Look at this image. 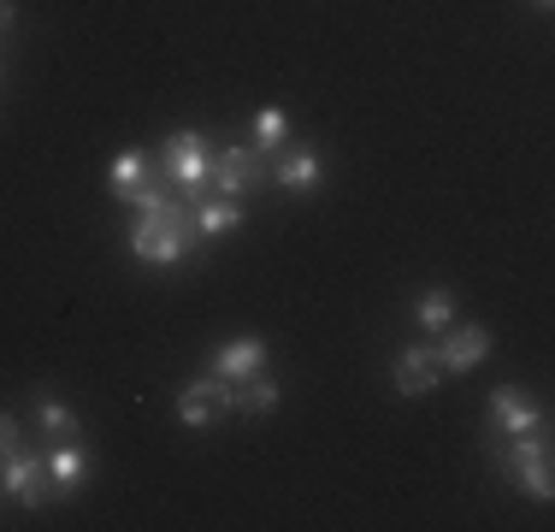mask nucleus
I'll list each match as a JSON object with an SVG mask.
<instances>
[{"mask_svg":"<svg viewBox=\"0 0 555 532\" xmlns=\"http://www.w3.org/2000/svg\"><path fill=\"white\" fill-rule=\"evenodd\" d=\"M491 426H496L502 438L538 432V426H544V408H538L532 396H520L514 384H496V391H491Z\"/></svg>","mask_w":555,"mask_h":532,"instance_id":"1a4fd4ad","label":"nucleus"},{"mask_svg":"<svg viewBox=\"0 0 555 532\" xmlns=\"http://www.w3.org/2000/svg\"><path fill=\"white\" fill-rule=\"evenodd\" d=\"M438 355H431V343H408L402 355H396V391L402 396H426L438 391Z\"/></svg>","mask_w":555,"mask_h":532,"instance_id":"9d476101","label":"nucleus"},{"mask_svg":"<svg viewBox=\"0 0 555 532\" xmlns=\"http://www.w3.org/2000/svg\"><path fill=\"white\" fill-rule=\"evenodd\" d=\"M7 449H18V420L0 415V456H7Z\"/></svg>","mask_w":555,"mask_h":532,"instance_id":"6ab92c4d","label":"nucleus"},{"mask_svg":"<svg viewBox=\"0 0 555 532\" xmlns=\"http://www.w3.org/2000/svg\"><path fill=\"white\" fill-rule=\"evenodd\" d=\"M267 408H278V384L267 379V372H255V379L236 384V415H267Z\"/></svg>","mask_w":555,"mask_h":532,"instance_id":"f3484780","label":"nucleus"},{"mask_svg":"<svg viewBox=\"0 0 555 532\" xmlns=\"http://www.w3.org/2000/svg\"><path fill=\"white\" fill-rule=\"evenodd\" d=\"M538 7H550V0H538Z\"/></svg>","mask_w":555,"mask_h":532,"instance_id":"412c9836","label":"nucleus"},{"mask_svg":"<svg viewBox=\"0 0 555 532\" xmlns=\"http://www.w3.org/2000/svg\"><path fill=\"white\" fill-rule=\"evenodd\" d=\"M431 355H438L443 372H455V379H461V372L485 367V355H491V331H485V326H449V331H438Z\"/></svg>","mask_w":555,"mask_h":532,"instance_id":"0eeeda50","label":"nucleus"},{"mask_svg":"<svg viewBox=\"0 0 555 532\" xmlns=\"http://www.w3.org/2000/svg\"><path fill=\"white\" fill-rule=\"evenodd\" d=\"M83 479H89V449L77 444V438H60V444L48 449V485H54V503L72 497Z\"/></svg>","mask_w":555,"mask_h":532,"instance_id":"9b49d317","label":"nucleus"},{"mask_svg":"<svg viewBox=\"0 0 555 532\" xmlns=\"http://www.w3.org/2000/svg\"><path fill=\"white\" fill-rule=\"evenodd\" d=\"M202 243L190 225V202H178V195H166V202L154 207H137V225H130V255L149 261V266H171L183 261L190 249Z\"/></svg>","mask_w":555,"mask_h":532,"instance_id":"f257e3e1","label":"nucleus"},{"mask_svg":"<svg viewBox=\"0 0 555 532\" xmlns=\"http://www.w3.org/2000/svg\"><path fill=\"white\" fill-rule=\"evenodd\" d=\"M414 319H420V331H431V338L455 326V302H449V290H426V296L414 302Z\"/></svg>","mask_w":555,"mask_h":532,"instance_id":"2eb2a0df","label":"nucleus"},{"mask_svg":"<svg viewBox=\"0 0 555 532\" xmlns=\"http://www.w3.org/2000/svg\"><path fill=\"white\" fill-rule=\"evenodd\" d=\"M12 18H18V7H12V0H0V36L12 30Z\"/></svg>","mask_w":555,"mask_h":532,"instance_id":"aec40b11","label":"nucleus"},{"mask_svg":"<svg viewBox=\"0 0 555 532\" xmlns=\"http://www.w3.org/2000/svg\"><path fill=\"white\" fill-rule=\"evenodd\" d=\"M496 461H502V473H508V485L514 491H526V497H538V503H550L555 497V479H550V438H544V426L538 432H520V438H508V444L496 449Z\"/></svg>","mask_w":555,"mask_h":532,"instance_id":"7ed1b4c3","label":"nucleus"},{"mask_svg":"<svg viewBox=\"0 0 555 532\" xmlns=\"http://www.w3.org/2000/svg\"><path fill=\"white\" fill-rule=\"evenodd\" d=\"M0 491L7 497H18L24 509H42V503H54V485H48V456H36V449H7L0 456Z\"/></svg>","mask_w":555,"mask_h":532,"instance_id":"423d86ee","label":"nucleus"},{"mask_svg":"<svg viewBox=\"0 0 555 532\" xmlns=\"http://www.w3.org/2000/svg\"><path fill=\"white\" fill-rule=\"evenodd\" d=\"M248 219V207L243 202H231V195H202L195 202V237H224V231H236V225Z\"/></svg>","mask_w":555,"mask_h":532,"instance_id":"ddd939ff","label":"nucleus"},{"mask_svg":"<svg viewBox=\"0 0 555 532\" xmlns=\"http://www.w3.org/2000/svg\"><path fill=\"white\" fill-rule=\"evenodd\" d=\"M272 183V154L255 149V142H231L224 154H214V178H207V195H231V202H248V195Z\"/></svg>","mask_w":555,"mask_h":532,"instance_id":"20e7f679","label":"nucleus"},{"mask_svg":"<svg viewBox=\"0 0 555 532\" xmlns=\"http://www.w3.org/2000/svg\"><path fill=\"white\" fill-rule=\"evenodd\" d=\"M320 178H325V166H320V154H313L308 142H284V149L272 154V183L278 190L308 195V190H320Z\"/></svg>","mask_w":555,"mask_h":532,"instance_id":"6e6552de","label":"nucleus"},{"mask_svg":"<svg viewBox=\"0 0 555 532\" xmlns=\"http://www.w3.org/2000/svg\"><path fill=\"white\" fill-rule=\"evenodd\" d=\"M207 372H219V379H231V384L255 379V372H267V343H260V338H231L214 355V367H207Z\"/></svg>","mask_w":555,"mask_h":532,"instance_id":"f8f14e48","label":"nucleus"},{"mask_svg":"<svg viewBox=\"0 0 555 532\" xmlns=\"http://www.w3.org/2000/svg\"><path fill=\"white\" fill-rule=\"evenodd\" d=\"M224 415H236V384H231V379H219V372H202V379L183 384L178 420L190 426V432H207V426L224 420Z\"/></svg>","mask_w":555,"mask_h":532,"instance_id":"39448f33","label":"nucleus"},{"mask_svg":"<svg viewBox=\"0 0 555 532\" xmlns=\"http://www.w3.org/2000/svg\"><path fill=\"white\" fill-rule=\"evenodd\" d=\"M284 142H289V113H284V106H260V113H255V149L278 154Z\"/></svg>","mask_w":555,"mask_h":532,"instance_id":"dca6fc26","label":"nucleus"},{"mask_svg":"<svg viewBox=\"0 0 555 532\" xmlns=\"http://www.w3.org/2000/svg\"><path fill=\"white\" fill-rule=\"evenodd\" d=\"M149 172H154V160H149V154H142V149H125V154H118V160H113V172H107V183H113V195H118V202H125V195H130V190H137V183H142V178H149Z\"/></svg>","mask_w":555,"mask_h":532,"instance_id":"4468645a","label":"nucleus"},{"mask_svg":"<svg viewBox=\"0 0 555 532\" xmlns=\"http://www.w3.org/2000/svg\"><path fill=\"white\" fill-rule=\"evenodd\" d=\"M154 166H160V178L183 195V202H202L207 178H214V142H207L202 130H171L160 142V160H154Z\"/></svg>","mask_w":555,"mask_h":532,"instance_id":"f03ea898","label":"nucleus"},{"mask_svg":"<svg viewBox=\"0 0 555 532\" xmlns=\"http://www.w3.org/2000/svg\"><path fill=\"white\" fill-rule=\"evenodd\" d=\"M36 426H42L54 444H60V438H77V415L60 403V396H36Z\"/></svg>","mask_w":555,"mask_h":532,"instance_id":"a211bd4d","label":"nucleus"}]
</instances>
